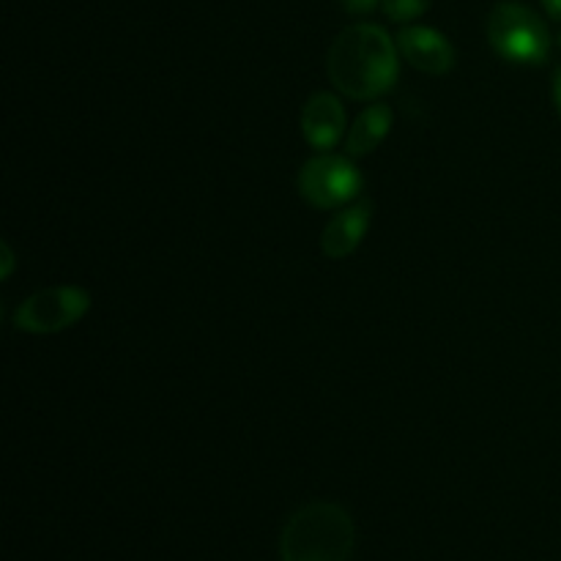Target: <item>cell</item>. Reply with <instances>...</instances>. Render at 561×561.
Returning <instances> with one entry per match:
<instances>
[{
	"label": "cell",
	"instance_id": "obj_11",
	"mask_svg": "<svg viewBox=\"0 0 561 561\" xmlns=\"http://www.w3.org/2000/svg\"><path fill=\"white\" fill-rule=\"evenodd\" d=\"M340 3H343V9L348 11V14L367 16L378 9V3H381V0H340Z\"/></svg>",
	"mask_w": 561,
	"mask_h": 561
},
{
	"label": "cell",
	"instance_id": "obj_10",
	"mask_svg": "<svg viewBox=\"0 0 561 561\" xmlns=\"http://www.w3.org/2000/svg\"><path fill=\"white\" fill-rule=\"evenodd\" d=\"M433 5V0H381L383 14L392 22H416L422 14H427V9Z\"/></svg>",
	"mask_w": 561,
	"mask_h": 561
},
{
	"label": "cell",
	"instance_id": "obj_7",
	"mask_svg": "<svg viewBox=\"0 0 561 561\" xmlns=\"http://www.w3.org/2000/svg\"><path fill=\"white\" fill-rule=\"evenodd\" d=\"M373 214H376V203H373L370 197H359V201L340 208V211L323 225V255H327L329 261H345V257L354 255L362 247V241H365L367 230H370Z\"/></svg>",
	"mask_w": 561,
	"mask_h": 561
},
{
	"label": "cell",
	"instance_id": "obj_9",
	"mask_svg": "<svg viewBox=\"0 0 561 561\" xmlns=\"http://www.w3.org/2000/svg\"><path fill=\"white\" fill-rule=\"evenodd\" d=\"M392 118V107L387 102H376L362 110L354 124H351L348 135H345V151H348V157H370L389 137Z\"/></svg>",
	"mask_w": 561,
	"mask_h": 561
},
{
	"label": "cell",
	"instance_id": "obj_13",
	"mask_svg": "<svg viewBox=\"0 0 561 561\" xmlns=\"http://www.w3.org/2000/svg\"><path fill=\"white\" fill-rule=\"evenodd\" d=\"M553 102H557L559 118H561V66L557 69V75H553Z\"/></svg>",
	"mask_w": 561,
	"mask_h": 561
},
{
	"label": "cell",
	"instance_id": "obj_6",
	"mask_svg": "<svg viewBox=\"0 0 561 561\" xmlns=\"http://www.w3.org/2000/svg\"><path fill=\"white\" fill-rule=\"evenodd\" d=\"M398 49L409 66L431 77H444L455 69V47L442 31L427 25H405L398 33Z\"/></svg>",
	"mask_w": 561,
	"mask_h": 561
},
{
	"label": "cell",
	"instance_id": "obj_14",
	"mask_svg": "<svg viewBox=\"0 0 561 561\" xmlns=\"http://www.w3.org/2000/svg\"><path fill=\"white\" fill-rule=\"evenodd\" d=\"M3 277H9L11 274V266H14V255H11V247L9 244H3Z\"/></svg>",
	"mask_w": 561,
	"mask_h": 561
},
{
	"label": "cell",
	"instance_id": "obj_2",
	"mask_svg": "<svg viewBox=\"0 0 561 561\" xmlns=\"http://www.w3.org/2000/svg\"><path fill=\"white\" fill-rule=\"evenodd\" d=\"M356 526L345 507L334 502L301 504L283 526L279 561H348Z\"/></svg>",
	"mask_w": 561,
	"mask_h": 561
},
{
	"label": "cell",
	"instance_id": "obj_8",
	"mask_svg": "<svg viewBox=\"0 0 561 561\" xmlns=\"http://www.w3.org/2000/svg\"><path fill=\"white\" fill-rule=\"evenodd\" d=\"M301 135L316 151H332L345 135V107L340 96L329 91L312 93L301 110Z\"/></svg>",
	"mask_w": 561,
	"mask_h": 561
},
{
	"label": "cell",
	"instance_id": "obj_3",
	"mask_svg": "<svg viewBox=\"0 0 561 561\" xmlns=\"http://www.w3.org/2000/svg\"><path fill=\"white\" fill-rule=\"evenodd\" d=\"M493 53L515 66H542L551 58V33L542 16L518 0H502L488 16Z\"/></svg>",
	"mask_w": 561,
	"mask_h": 561
},
{
	"label": "cell",
	"instance_id": "obj_15",
	"mask_svg": "<svg viewBox=\"0 0 561 561\" xmlns=\"http://www.w3.org/2000/svg\"><path fill=\"white\" fill-rule=\"evenodd\" d=\"M559 47H561V36H559Z\"/></svg>",
	"mask_w": 561,
	"mask_h": 561
},
{
	"label": "cell",
	"instance_id": "obj_5",
	"mask_svg": "<svg viewBox=\"0 0 561 561\" xmlns=\"http://www.w3.org/2000/svg\"><path fill=\"white\" fill-rule=\"evenodd\" d=\"M91 294L80 285H53L27 296L14 310V327L25 334H58L82 321Z\"/></svg>",
	"mask_w": 561,
	"mask_h": 561
},
{
	"label": "cell",
	"instance_id": "obj_4",
	"mask_svg": "<svg viewBox=\"0 0 561 561\" xmlns=\"http://www.w3.org/2000/svg\"><path fill=\"white\" fill-rule=\"evenodd\" d=\"M296 186L307 206L318 211H332V208H345L348 203L359 201L365 190V175L354 157H337L327 151L301 164Z\"/></svg>",
	"mask_w": 561,
	"mask_h": 561
},
{
	"label": "cell",
	"instance_id": "obj_12",
	"mask_svg": "<svg viewBox=\"0 0 561 561\" xmlns=\"http://www.w3.org/2000/svg\"><path fill=\"white\" fill-rule=\"evenodd\" d=\"M542 9H546V14L551 16V20H561V0H540Z\"/></svg>",
	"mask_w": 561,
	"mask_h": 561
},
{
	"label": "cell",
	"instance_id": "obj_1",
	"mask_svg": "<svg viewBox=\"0 0 561 561\" xmlns=\"http://www.w3.org/2000/svg\"><path fill=\"white\" fill-rule=\"evenodd\" d=\"M327 75L343 96L356 102L381 99L400 77L398 42L373 22L345 27L327 53Z\"/></svg>",
	"mask_w": 561,
	"mask_h": 561
}]
</instances>
